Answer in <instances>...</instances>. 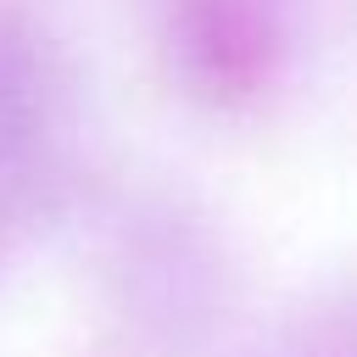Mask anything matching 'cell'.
<instances>
[{"mask_svg":"<svg viewBox=\"0 0 357 357\" xmlns=\"http://www.w3.org/2000/svg\"><path fill=\"white\" fill-rule=\"evenodd\" d=\"M351 357H357V346H351Z\"/></svg>","mask_w":357,"mask_h":357,"instance_id":"2","label":"cell"},{"mask_svg":"<svg viewBox=\"0 0 357 357\" xmlns=\"http://www.w3.org/2000/svg\"><path fill=\"white\" fill-rule=\"evenodd\" d=\"M173 33L184 67L212 95H240L268 67V17L257 0H178Z\"/></svg>","mask_w":357,"mask_h":357,"instance_id":"1","label":"cell"}]
</instances>
